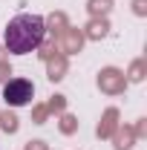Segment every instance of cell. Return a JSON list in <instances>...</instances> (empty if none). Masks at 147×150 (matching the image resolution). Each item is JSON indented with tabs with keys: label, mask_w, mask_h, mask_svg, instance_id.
<instances>
[{
	"label": "cell",
	"mask_w": 147,
	"mask_h": 150,
	"mask_svg": "<svg viewBox=\"0 0 147 150\" xmlns=\"http://www.w3.org/2000/svg\"><path fill=\"white\" fill-rule=\"evenodd\" d=\"M32 95H35V87H32V81H26V78H12V81L3 87V98H6V104H12V107H26V104L32 101Z\"/></svg>",
	"instance_id": "2"
},
{
	"label": "cell",
	"mask_w": 147,
	"mask_h": 150,
	"mask_svg": "<svg viewBox=\"0 0 147 150\" xmlns=\"http://www.w3.org/2000/svg\"><path fill=\"white\" fill-rule=\"evenodd\" d=\"M43 35H46L43 18L32 15V12H20L9 20V26L3 32V43L12 55H26V52H32L43 43Z\"/></svg>",
	"instance_id": "1"
}]
</instances>
